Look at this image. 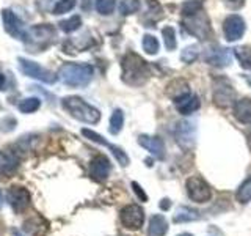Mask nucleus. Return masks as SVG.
<instances>
[{"instance_id": "f257e3e1", "label": "nucleus", "mask_w": 251, "mask_h": 236, "mask_svg": "<svg viewBox=\"0 0 251 236\" xmlns=\"http://www.w3.org/2000/svg\"><path fill=\"white\" fill-rule=\"evenodd\" d=\"M182 26L188 33L201 39V41L210 38V22L202 8L201 0H187L182 5Z\"/></svg>"}, {"instance_id": "f03ea898", "label": "nucleus", "mask_w": 251, "mask_h": 236, "mask_svg": "<svg viewBox=\"0 0 251 236\" xmlns=\"http://www.w3.org/2000/svg\"><path fill=\"white\" fill-rule=\"evenodd\" d=\"M121 69L124 84L130 87H140L146 84L149 76H151V69H149L148 61H145L135 52H129L124 55L121 61Z\"/></svg>"}, {"instance_id": "7ed1b4c3", "label": "nucleus", "mask_w": 251, "mask_h": 236, "mask_svg": "<svg viewBox=\"0 0 251 236\" xmlns=\"http://www.w3.org/2000/svg\"><path fill=\"white\" fill-rule=\"evenodd\" d=\"M61 107L66 110V112L75 118V120L86 123V124H96L100 120V112L99 110L88 104L85 99L78 98V96H66L61 99Z\"/></svg>"}, {"instance_id": "20e7f679", "label": "nucleus", "mask_w": 251, "mask_h": 236, "mask_svg": "<svg viewBox=\"0 0 251 236\" xmlns=\"http://www.w3.org/2000/svg\"><path fill=\"white\" fill-rule=\"evenodd\" d=\"M94 69L88 63H66L58 71V79L68 87H86L93 79Z\"/></svg>"}, {"instance_id": "39448f33", "label": "nucleus", "mask_w": 251, "mask_h": 236, "mask_svg": "<svg viewBox=\"0 0 251 236\" xmlns=\"http://www.w3.org/2000/svg\"><path fill=\"white\" fill-rule=\"evenodd\" d=\"M188 199L195 203H206L212 199V187L204 178L195 175L185 181Z\"/></svg>"}, {"instance_id": "423d86ee", "label": "nucleus", "mask_w": 251, "mask_h": 236, "mask_svg": "<svg viewBox=\"0 0 251 236\" xmlns=\"http://www.w3.org/2000/svg\"><path fill=\"white\" fill-rule=\"evenodd\" d=\"M19 61V69L22 74H25L27 77L31 79H36V81H41L44 84H55L57 82L58 76H55L53 73H50L49 69L43 68L41 65H38L36 61L33 60H28V59H18Z\"/></svg>"}, {"instance_id": "0eeeda50", "label": "nucleus", "mask_w": 251, "mask_h": 236, "mask_svg": "<svg viewBox=\"0 0 251 236\" xmlns=\"http://www.w3.org/2000/svg\"><path fill=\"white\" fill-rule=\"evenodd\" d=\"M2 21H3V27L6 30V33L16 38L21 39V41L28 43V29H25L24 22L16 16L14 11L11 10H3L2 11Z\"/></svg>"}, {"instance_id": "6e6552de", "label": "nucleus", "mask_w": 251, "mask_h": 236, "mask_svg": "<svg viewBox=\"0 0 251 236\" xmlns=\"http://www.w3.org/2000/svg\"><path fill=\"white\" fill-rule=\"evenodd\" d=\"M121 224L127 228V230H140L145 222V211L137 203H132L124 206L120 212Z\"/></svg>"}, {"instance_id": "1a4fd4ad", "label": "nucleus", "mask_w": 251, "mask_h": 236, "mask_svg": "<svg viewBox=\"0 0 251 236\" xmlns=\"http://www.w3.org/2000/svg\"><path fill=\"white\" fill-rule=\"evenodd\" d=\"M6 202L13 208L14 212L21 214V212H24L30 206V192L25 187L13 186L8 189V192H6Z\"/></svg>"}, {"instance_id": "9d476101", "label": "nucleus", "mask_w": 251, "mask_h": 236, "mask_svg": "<svg viewBox=\"0 0 251 236\" xmlns=\"http://www.w3.org/2000/svg\"><path fill=\"white\" fill-rule=\"evenodd\" d=\"M82 134L86 137V139H90L91 142H96V144H99V145H104V147H107L110 151L113 153V156L116 157V161H118V164L121 165V167H127V165L130 164V159H129V156H127V153L124 151L123 148H120V147H116V145H112V144H108V142L102 137V136H99L98 132H94V131H91V129H86V128H83L82 129Z\"/></svg>"}, {"instance_id": "9b49d317", "label": "nucleus", "mask_w": 251, "mask_h": 236, "mask_svg": "<svg viewBox=\"0 0 251 236\" xmlns=\"http://www.w3.org/2000/svg\"><path fill=\"white\" fill-rule=\"evenodd\" d=\"M245 30H247V26H245V21H243L242 16L231 14L225 19L223 33L229 43H234V41H237V39H240L243 36V33H245Z\"/></svg>"}, {"instance_id": "f8f14e48", "label": "nucleus", "mask_w": 251, "mask_h": 236, "mask_svg": "<svg viewBox=\"0 0 251 236\" xmlns=\"http://www.w3.org/2000/svg\"><path fill=\"white\" fill-rule=\"evenodd\" d=\"M195 140H196V128L192 121H180L177 123L176 128V142L177 145L185 149V151H190L195 147Z\"/></svg>"}, {"instance_id": "ddd939ff", "label": "nucleus", "mask_w": 251, "mask_h": 236, "mask_svg": "<svg viewBox=\"0 0 251 236\" xmlns=\"http://www.w3.org/2000/svg\"><path fill=\"white\" fill-rule=\"evenodd\" d=\"M235 91L226 79H218L214 87V102L218 107H227L234 101Z\"/></svg>"}, {"instance_id": "4468645a", "label": "nucleus", "mask_w": 251, "mask_h": 236, "mask_svg": "<svg viewBox=\"0 0 251 236\" xmlns=\"http://www.w3.org/2000/svg\"><path fill=\"white\" fill-rule=\"evenodd\" d=\"M110 172H112V164H110L108 157L104 156V154H98L94 156L91 162H90V177L94 179V181H105L110 175Z\"/></svg>"}, {"instance_id": "2eb2a0df", "label": "nucleus", "mask_w": 251, "mask_h": 236, "mask_svg": "<svg viewBox=\"0 0 251 236\" xmlns=\"http://www.w3.org/2000/svg\"><path fill=\"white\" fill-rule=\"evenodd\" d=\"M175 107L177 109L179 114L192 115L193 112H196V110L200 109V98L193 93L184 91L175 98Z\"/></svg>"}, {"instance_id": "dca6fc26", "label": "nucleus", "mask_w": 251, "mask_h": 236, "mask_svg": "<svg viewBox=\"0 0 251 236\" xmlns=\"http://www.w3.org/2000/svg\"><path fill=\"white\" fill-rule=\"evenodd\" d=\"M138 145L143 147L146 151H149L154 157H157V159H163L165 157V144L160 137L143 134V136L138 137Z\"/></svg>"}, {"instance_id": "f3484780", "label": "nucleus", "mask_w": 251, "mask_h": 236, "mask_svg": "<svg viewBox=\"0 0 251 236\" xmlns=\"http://www.w3.org/2000/svg\"><path fill=\"white\" fill-rule=\"evenodd\" d=\"M57 35V31L49 24H41L28 29V43H50Z\"/></svg>"}, {"instance_id": "a211bd4d", "label": "nucleus", "mask_w": 251, "mask_h": 236, "mask_svg": "<svg viewBox=\"0 0 251 236\" xmlns=\"http://www.w3.org/2000/svg\"><path fill=\"white\" fill-rule=\"evenodd\" d=\"M204 59H206V61L212 66L223 68V66H227L231 63V54L227 52V49H225V47L214 46L206 52Z\"/></svg>"}, {"instance_id": "6ab92c4d", "label": "nucleus", "mask_w": 251, "mask_h": 236, "mask_svg": "<svg viewBox=\"0 0 251 236\" xmlns=\"http://www.w3.org/2000/svg\"><path fill=\"white\" fill-rule=\"evenodd\" d=\"M232 114L240 123H251V99L250 98H242L237 99L232 106Z\"/></svg>"}, {"instance_id": "aec40b11", "label": "nucleus", "mask_w": 251, "mask_h": 236, "mask_svg": "<svg viewBox=\"0 0 251 236\" xmlns=\"http://www.w3.org/2000/svg\"><path fill=\"white\" fill-rule=\"evenodd\" d=\"M19 159L13 153L0 151V177H10L18 170Z\"/></svg>"}, {"instance_id": "412c9836", "label": "nucleus", "mask_w": 251, "mask_h": 236, "mask_svg": "<svg viewBox=\"0 0 251 236\" xmlns=\"http://www.w3.org/2000/svg\"><path fill=\"white\" fill-rule=\"evenodd\" d=\"M168 233V220L163 214H154L149 219L148 236H165Z\"/></svg>"}, {"instance_id": "4be33fe9", "label": "nucleus", "mask_w": 251, "mask_h": 236, "mask_svg": "<svg viewBox=\"0 0 251 236\" xmlns=\"http://www.w3.org/2000/svg\"><path fill=\"white\" fill-rule=\"evenodd\" d=\"M201 219V214L200 211H196L190 206H185V205H182V206H179L175 217H173V220H175L176 224H184V222H195V220Z\"/></svg>"}, {"instance_id": "5701e85b", "label": "nucleus", "mask_w": 251, "mask_h": 236, "mask_svg": "<svg viewBox=\"0 0 251 236\" xmlns=\"http://www.w3.org/2000/svg\"><path fill=\"white\" fill-rule=\"evenodd\" d=\"M234 57L237 59L239 65L243 69H251V47L250 46H237L234 49Z\"/></svg>"}, {"instance_id": "b1692460", "label": "nucleus", "mask_w": 251, "mask_h": 236, "mask_svg": "<svg viewBox=\"0 0 251 236\" xmlns=\"http://www.w3.org/2000/svg\"><path fill=\"white\" fill-rule=\"evenodd\" d=\"M124 126V114L121 109H115L112 117H110V126H108V131L112 136H118L121 132Z\"/></svg>"}, {"instance_id": "393cba45", "label": "nucleus", "mask_w": 251, "mask_h": 236, "mask_svg": "<svg viewBox=\"0 0 251 236\" xmlns=\"http://www.w3.org/2000/svg\"><path fill=\"white\" fill-rule=\"evenodd\" d=\"M235 200L240 205H247L251 202V175L239 186L237 192H235Z\"/></svg>"}, {"instance_id": "a878e982", "label": "nucleus", "mask_w": 251, "mask_h": 236, "mask_svg": "<svg viewBox=\"0 0 251 236\" xmlns=\"http://www.w3.org/2000/svg\"><path fill=\"white\" fill-rule=\"evenodd\" d=\"M39 107H41V99L35 98V96L22 99L18 104L19 112H22V114H33V112H36Z\"/></svg>"}, {"instance_id": "bb28decb", "label": "nucleus", "mask_w": 251, "mask_h": 236, "mask_svg": "<svg viewBox=\"0 0 251 236\" xmlns=\"http://www.w3.org/2000/svg\"><path fill=\"white\" fill-rule=\"evenodd\" d=\"M58 26H60V29L63 31H65V33H73V31L80 29V26H82V18H80V16H73V18L61 21Z\"/></svg>"}, {"instance_id": "cd10ccee", "label": "nucleus", "mask_w": 251, "mask_h": 236, "mask_svg": "<svg viewBox=\"0 0 251 236\" xmlns=\"http://www.w3.org/2000/svg\"><path fill=\"white\" fill-rule=\"evenodd\" d=\"M162 35H163L165 47H167L168 51H175L176 46H177V41H176V30L173 29V27H165L162 30Z\"/></svg>"}, {"instance_id": "c85d7f7f", "label": "nucleus", "mask_w": 251, "mask_h": 236, "mask_svg": "<svg viewBox=\"0 0 251 236\" xmlns=\"http://www.w3.org/2000/svg\"><path fill=\"white\" fill-rule=\"evenodd\" d=\"M200 57V47L193 44V46H187L185 49L180 52V60H182L184 63H187V65H190V63H193L196 59Z\"/></svg>"}, {"instance_id": "c756f323", "label": "nucleus", "mask_w": 251, "mask_h": 236, "mask_svg": "<svg viewBox=\"0 0 251 236\" xmlns=\"http://www.w3.org/2000/svg\"><path fill=\"white\" fill-rule=\"evenodd\" d=\"M159 39H157L154 35H145L143 36V49L146 54L149 55H155L157 52H159Z\"/></svg>"}, {"instance_id": "7c9ffc66", "label": "nucleus", "mask_w": 251, "mask_h": 236, "mask_svg": "<svg viewBox=\"0 0 251 236\" xmlns=\"http://www.w3.org/2000/svg\"><path fill=\"white\" fill-rule=\"evenodd\" d=\"M116 0H96V10L102 16H108L115 11Z\"/></svg>"}, {"instance_id": "2f4dec72", "label": "nucleus", "mask_w": 251, "mask_h": 236, "mask_svg": "<svg viewBox=\"0 0 251 236\" xmlns=\"http://www.w3.org/2000/svg\"><path fill=\"white\" fill-rule=\"evenodd\" d=\"M140 10V0H121L120 5V11L123 16H129L133 14Z\"/></svg>"}, {"instance_id": "473e14b6", "label": "nucleus", "mask_w": 251, "mask_h": 236, "mask_svg": "<svg viewBox=\"0 0 251 236\" xmlns=\"http://www.w3.org/2000/svg\"><path fill=\"white\" fill-rule=\"evenodd\" d=\"M75 3H77V0H58V2L55 3L52 13H53V14H57V16H58V14L69 13V11L75 6Z\"/></svg>"}, {"instance_id": "72a5a7b5", "label": "nucleus", "mask_w": 251, "mask_h": 236, "mask_svg": "<svg viewBox=\"0 0 251 236\" xmlns=\"http://www.w3.org/2000/svg\"><path fill=\"white\" fill-rule=\"evenodd\" d=\"M132 187H133V192L137 194V197L141 200V202H148V195H146V192L143 191V187H141L138 183H135V181H133L132 183Z\"/></svg>"}, {"instance_id": "f704fd0d", "label": "nucleus", "mask_w": 251, "mask_h": 236, "mask_svg": "<svg viewBox=\"0 0 251 236\" xmlns=\"http://www.w3.org/2000/svg\"><path fill=\"white\" fill-rule=\"evenodd\" d=\"M223 2L229 8H232V10H239L245 3V0H223Z\"/></svg>"}, {"instance_id": "c9c22d12", "label": "nucleus", "mask_w": 251, "mask_h": 236, "mask_svg": "<svg viewBox=\"0 0 251 236\" xmlns=\"http://www.w3.org/2000/svg\"><path fill=\"white\" fill-rule=\"evenodd\" d=\"M160 208L165 211V209H170L171 208V202H170V199H162V202H160Z\"/></svg>"}, {"instance_id": "e433bc0d", "label": "nucleus", "mask_w": 251, "mask_h": 236, "mask_svg": "<svg viewBox=\"0 0 251 236\" xmlns=\"http://www.w3.org/2000/svg\"><path fill=\"white\" fill-rule=\"evenodd\" d=\"M5 82H6V79H5V76L0 73V90H3L5 88Z\"/></svg>"}, {"instance_id": "4c0bfd02", "label": "nucleus", "mask_w": 251, "mask_h": 236, "mask_svg": "<svg viewBox=\"0 0 251 236\" xmlns=\"http://www.w3.org/2000/svg\"><path fill=\"white\" fill-rule=\"evenodd\" d=\"M13 235H14V236H22V233H21L19 230H13Z\"/></svg>"}, {"instance_id": "58836bf2", "label": "nucleus", "mask_w": 251, "mask_h": 236, "mask_svg": "<svg viewBox=\"0 0 251 236\" xmlns=\"http://www.w3.org/2000/svg\"><path fill=\"white\" fill-rule=\"evenodd\" d=\"M177 236H193L192 233H180V235H177Z\"/></svg>"}, {"instance_id": "ea45409f", "label": "nucleus", "mask_w": 251, "mask_h": 236, "mask_svg": "<svg viewBox=\"0 0 251 236\" xmlns=\"http://www.w3.org/2000/svg\"><path fill=\"white\" fill-rule=\"evenodd\" d=\"M2 203H3V199H2V192H0V208H2Z\"/></svg>"}, {"instance_id": "a19ab883", "label": "nucleus", "mask_w": 251, "mask_h": 236, "mask_svg": "<svg viewBox=\"0 0 251 236\" xmlns=\"http://www.w3.org/2000/svg\"><path fill=\"white\" fill-rule=\"evenodd\" d=\"M248 82H250V85H251V76H248Z\"/></svg>"}]
</instances>
